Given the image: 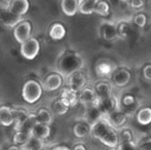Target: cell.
<instances>
[{
    "instance_id": "cell-1",
    "label": "cell",
    "mask_w": 151,
    "mask_h": 150,
    "mask_svg": "<svg viewBox=\"0 0 151 150\" xmlns=\"http://www.w3.org/2000/svg\"><path fill=\"white\" fill-rule=\"evenodd\" d=\"M91 135L108 148H117L119 143L118 130L104 117L91 126Z\"/></svg>"
},
{
    "instance_id": "cell-2",
    "label": "cell",
    "mask_w": 151,
    "mask_h": 150,
    "mask_svg": "<svg viewBox=\"0 0 151 150\" xmlns=\"http://www.w3.org/2000/svg\"><path fill=\"white\" fill-rule=\"evenodd\" d=\"M22 96L28 103L37 102L42 96V87L35 80H28L25 83L22 89Z\"/></svg>"
},
{
    "instance_id": "cell-3",
    "label": "cell",
    "mask_w": 151,
    "mask_h": 150,
    "mask_svg": "<svg viewBox=\"0 0 151 150\" xmlns=\"http://www.w3.org/2000/svg\"><path fill=\"white\" fill-rule=\"evenodd\" d=\"M110 80L112 86L119 88H123L128 86L131 82L132 73L125 67H117L111 74Z\"/></svg>"
},
{
    "instance_id": "cell-4",
    "label": "cell",
    "mask_w": 151,
    "mask_h": 150,
    "mask_svg": "<svg viewBox=\"0 0 151 150\" xmlns=\"http://www.w3.org/2000/svg\"><path fill=\"white\" fill-rule=\"evenodd\" d=\"M117 68V65L108 59H100L95 65L96 74L102 80H108Z\"/></svg>"
},
{
    "instance_id": "cell-5",
    "label": "cell",
    "mask_w": 151,
    "mask_h": 150,
    "mask_svg": "<svg viewBox=\"0 0 151 150\" xmlns=\"http://www.w3.org/2000/svg\"><path fill=\"white\" fill-rule=\"evenodd\" d=\"M64 64L65 65V71L66 72V76L68 77L73 72L79 71L83 67L84 60L80 54L71 53L65 57V58L64 59Z\"/></svg>"
},
{
    "instance_id": "cell-6",
    "label": "cell",
    "mask_w": 151,
    "mask_h": 150,
    "mask_svg": "<svg viewBox=\"0 0 151 150\" xmlns=\"http://www.w3.org/2000/svg\"><path fill=\"white\" fill-rule=\"evenodd\" d=\"M99 35L101 38L105 40L106 42H113L119 38L116 23L111 21L104 20L99 26L98 28Z\"/></svg>"
},
{
    "instance_id": "cell-7",
    "label": "cell",
    "mask_w": 151,
    "mask_h": 150,
    "mask_svg": "<svg viewBox=\"0 0 151 150\" xmlns=\"http://www.w3.org/2000/svg\"><path fill=\"white\" fill-rule=\"evenodd\" d=\"M40 50V44L39 42L35 38H28L27 41H25L23 43H21L20 46V53L21 55L28 60L34 59Z\"/></svg>"
},
{
    "instance_id": "cell-8",
    "label": "cell",
    "mask_w": 151,
    "mask_h": 150,
    "mask_svg": "<svg viewBox=\"0 0 151 150\" xmlns=\"http://www.w3.org/2000/svg\"><path fill=\"white\" fill-rule=\"evenodd\" d=\"M96 105L99 108L104 117L119 109V101L112 95L106 98L98 99Z\"/></svg>"
},
{
    "instance_id": "cell-9",
    "label": "cell",
    "mask_w": 151,
    "mask_h": 150,
    "mask_svg": "<svg viewBox=\"0 0 151 150\" xmlns=\"http://www.w3.org/2000/svg\"><path fill=\"white\" fill-rule=\"evenodd\" d=\"M88 79L81 70L76 71L68 76V88L79 93L87 86Z\"/></svg>"
},
{
    "instance_id": "cell-10",
    "label": "cell",
    "mask_w": 151,
    "mask_h": 150,
    "mask_svg": "<svg viewBox=\"0 0 151 150\" xmlns=\"http://www.w3.org/2000/svg\"><path fill=\"white\" fill-rule=\"evenodd\" d=\"M104 118L114 128L119 130V129L122 128L125 126V124L127 123L128 115H127L122 110L118 109V110L111 112L110 114L104 116Z\"/></svg>"
},
{
    "instance_id": "cell-11",
    "label": "cell",
    "mask_w": 151,
    "mask_h": 150,
    "mask_svg": "<svg viewBox=\"0 0 151 150\" xmlns=\"http://www.w3.org/2000/svg\"><path fill=\"white\" fill-rule=\"evenodd\" d=\"M78 96H79V103L84 105L85 107L96 104L98 100L97 95L94 88H90L87 86L79 92Z\"/></svg>"
},
{
    "instance_id": "cell-12",
    "label": "cell",
    "mask_w": 151,
    "mask_h": 150,
    "mask_svg": "<svg viewBox=\"0 0 151 150\" xmlns=\"http://www.w3.org/2000/svg\"><path fill=\"white\" fill-rule=\"evenodd\" d=\"M31 33V26L27 21L19 23L13 30V35L19 43H23L29 38Z\"/></svg>"
},
{
    "instance_id": "cell-13",
    "label": "cell",
    "mask_w": 151,
    "mask_h": 150,
    "mask_svg": "<svg viewBox=\"0 0 151 150\" xmlns=\"http://www.w3.org/2000/svg\"><path fill=\"white\" fill-rule=\"evenodd\" d=\"M94 89L98 99L106 98L112 95V84L107 80H100L94 85Z\"/></svg>"
},
{
    "instance_id": "cell-14",
    "label": "cell",
    "mask_w": 151,
    "mask_h": 150,
    "mask_svg": "<svg viewBox=\"0 0 151 150\" xmlns=\"http://www.w3.org/2000/svg\"><path fill=\"white\" fill-rule=\"evenodd\" d=\"M137 99L134 95L126 94L119 101V109L122 110L127 115L129 116L130 111H134L137 108Z\"/></svg>"
},
{
    "instance_id": "cell-15",
    "label": "cell",
    "mask_w": 151,
    "mask_h": 150,
    "mask_svg": "<svg viewBox=\"0 0 151 150\" xmlns=\"http://www.w3.org/2000/svg\"><path fill=\"white\" fill-rule=\"evenodd\" d=\"M29 3L27 0H12L8 11L13 15L20 17L27 13Z\"/></svg>"
},
{
    "instance_id": "cell-16",
    "label": "cell",
    "mask_w": 151,
    "mask_h": 150,
    "mask_svg": "<svg viewBox=\"0 0 151 150\" xmlns=\"http://www.w3.org/2000/svg\"><path fill=\"white\" fill-rule=\"evenodd\" d=\"M63 79L60 74H50L43 82V88L47 91H55L62 86Z\"/></svg>"
},
{
    "instance_id": "cell-17",
    "label": "cell",
    "mask_w": 151,
    "mask_h": 150,
    "mask_svg": "<svg viewBox=\"0 0 151 150\" xmlns=\"http://www.w3.org/2000/svg\"><path fill=\"white\" fill-rule=\"evenodd\" d=\"M102 118H104V115L96 104L86 107L85 118L84 119L86 121H88L91 126L94 123H96V121L100 120Z\"/></svg>"
},
{
    "instance_id": "cell-18",
    "label": "cell",
    "mask_w": 151,
    "mask_h": 150,
    "mask_svg": "<svg viewBox=\"0 0 151 150\" xmlns=\"http://www.w3.org/2000/svg\"><path fill=\"white\" fill-rule=\"evenodd\" d=\"M115 23H116L119 37L121 39H124V40L129 39L131 37L132 32H133L131 23L126 19H121Z\"/></svg>"
},
{
    "instance_id": "cell-19",
    "label": "cell",
    "mask_w": 151,
    "mask_h": 150,
    "mask_svg": "<svg viewBox=\"0 0 151 150\" xmlns=\"http://www.w3.org/2000/svg\"><path fill=\"white\" fill-rule=\"evenodd\" d=\"M80 1L81 0H61L63 12L68 17L74 16L79 11Z\"/></svg>"
},
{
    "instance_id": "cell-20",
    "label": "cell",
    "mask_w": 151,
    "mask_h": 150,
    "mask_svg": "<svg viewBox=\"0 0 151 150\" xmlns=\"http://www.w3.org/2000/svg\"><path fill=\"white\" fill-rule=\"evenodd\" d=\"M73 133L77 138H85L91 134V125L85 119L79 121L73 126Z\"/></svg>"
},
{
    "instance_id": "cell-21",
    "label": "cell",
    "mask_w": 151,
    "mask_h": 150,
    "mask_svg": "<svg viewBox=\"0 0 151 150\" xmlns=\"http://www.w3.org/2000/svg\"><path fill=\"white\" fill-rule=\"evenodd\" d=\"M78 94L79 93L73 91L70 88H65L61 92V97L60 98H62L65 102H66L71 108V107L76 106L77 103H79Z\"/></svg>"
},
{
    "instance_id": "cell-22",
    "label": "cell",
    "mask_w": 151,
    "mask_h": 150,
    "mask_svg": "<svg viewBox=\"0 0 151 150\" xmlns=\"http://www.w3.org/2000/svg\"><path fill=\"white\" fill-rule=\"evenodd\" d=\"M111 6L108 0H96L95 13L100 17H108L111 14Z\"/></svg>"
},
{
    "instance_id": "cell-23",
    "label": "cell",
    "mask_w": 151,
    "mask_h": 150,
    "mask_svg": "<svg viewBox=\"0 0 151 150\" xmlns=\"http://www.w3.org/2000/svg\"><path fill=\"white\" fill-rule=\"evenodd\" d=\"M31 134L42 140L47 139L50 134V128L48 125L37 123L32 129Z\"/></svg>"
},
{
    "instance_id": "cell-24",
    "label": "cell",
    "mask_w": 151,
    "mask_h": 150,
    "mask_svg": "<svg viewBox=\"0 0 151 150\" xmlns=\"http://www.w3.org/2000/svg\"><path fill=\"white\" fill-rule=\"evenodd\" d=\"M37 119H36V115L35 114H29L26 120L18 127H16V131H21V132H26L28 133H31L32 129L34 126L37 124ZM32 135V134H31Z\"/></svg>"
},
{
    "instance_id": "cell-25",
    "label": "cell",
    "mask_w": 151,
    "mask_h": 150,
    "mask_svg": "<svg viewBox=\"0 0 151 150\" xmlns=\"http://www.w3.org/2000/svg\"><path fill=\"white\" fill-rule=\"evenodd\" d=\"M0 123L4 126H10L14 123L12 111L9 107H0Z\"/></svg>"
},
{
    "instance_id": "cell-26",
    "label": "cell",
    "mask_w": 151,
    "mask_h": 150,
    "mask_svg": "<svg viewBox=\"0 0 151 150\" xmlns=\"http://www.w3.org/2000/svg\"><path fill=\"white\" fill-rule=\"evenodd\" d=\"M136 120L142 126H148L151 124V108L143 107L136 113Z\"/></svg>"
},
{
    "instance_id": "cell-27",
    "label": "cell",
    "mask_w": 151,
    "mask_h": 150,
    "mask_svg": "<svg viewBox=\"0 0 151 150\" xmlns=\"http://www.w3.org/2000/svg\"><path fill=\"white\" fill-rule=\"evenodd\" d=\"M21 147L23 150H42L44 147V143L42 139L32 135L25 144L21 145Z\"/></svg>"
},
{
    "instance_id": "cell-28",
    "label": "cell",
    "mask_w": 151,
    "mask_h": 150,
    "mask_svg": "<svg viewBox=\"0 0 151 150\" xmlns=\"http://www.w3.org/2000/svg\"><path fill=\"white\" fill-rule=\"evenodd\" d=\"M96 0H81L80 1L79 12L83 15H92L95 13Z\"/></svg>"
},
{
    "instance_id": "cell-29",
    "label": "cell",
    "mask_w": 151,
    "mask_h": 150,
    "mask_svg": "<svg viewBox=\"0 0 151 150\" xmlns=\"http://www.w3.org/2000/svg\"><path fill=\"white\" fill-rule=\"evenodd\" d=\"M65 34L66 29L61 23H55L50 30V36L53 40H62Z\"/></svg>"
},
{
    "instance_id": "cell-30",
    "label": "cell",
    "mask_w": 151,
    "mask_h": 150,
    "mask_svg": "<svg viewBox=\"0 0 151 150\" xmlns=\"http://www.w3.org/2000/svg\"><path fill=\"white\" fill-rule=\"evenodd\" d=\"M35 115H36V119H37L38 123L48 125V126H50L52 123V120H53L52 115L49 111H47L45 109L39 110L37 114H35Z\"/></svg>"
},
{
    "instance_id": "cell-31",
    "label": "cell",
    "mask_w": 151,
    "mask_h": 150,
    "mask_svg": "<svg viewBox=\"0 0 151 150\" xmlns=\"http://www.w3.org/2000/svg\"><path fill=\"white\" fill-rule=\"evenodd\" d=\"M69 108H70V106L68 105V103L66 102H65L62 98L56 101L52 105V111L57 115L65 114L68 111Z\"/></svg>"
},
{
    "instance_id": "cell-32",
    "label": "cell",
    "mask_w": 151,
    "mask_h": 150,
    "mask_svg": "<svg viewBox=\"0 0 151 150\" xmlns=\"http://www.w3.org/2000/svg\"><path fill=\"white\" fill-rule=\"evenodd\" d=\"M132 21H133V24H134L136 27L140 28H144L148 24V17L146 13L141 11H138L137 12L134 13L132 19Z\"/></svg>"
},
{
    "instance_id": "cell-33",
    "label": "cell",
    "mask_w": 151,
    "mask_h": 150,
    "mask_svg": "<svg viewBox=\"0 0 151 150\" xmlns=\"http://www.w3.org/2000/svg\"><path fill=\"white\" fill-rule=\"evenodd\" d=\"M12 115H13V119L14 123L16 124V127L19 126L27 118V113L22 110H12Z\"/></svg>"
},
{
    "instance_id": "cell-34",
    "label": "cell",
    "mask_w": 151,
    "mask_h": 150,
    "mask_svg": "<svg viewBox=\"0 0 151 150\" xmlns=\"http://www.w3.org/2000/svg\"><path fill=\"white\" fill-rule=\"evenodd\" d=\"M31 133H26V132H21V131H17V133L13 136V142L16 145H23L25 144L28 139L31 137Z\"/></svg>"
},
{
    "instance_id": "cell-35",
    "label": "cell",
    "mask_w": 151,
    "mask_h": 150,
    "mask_svg": "<svg viewBox=\"0 0 151 150\" xmlns=\"http://www.w3.org/2000/svg\"><path fill=\"white\" fill-rule=\"evenodd\" d=\"M118 133H119V142L133 141V134H132V131L130 129L122 127L118 130Z\"/></svg>"
},
{
    "instance_id": "cell-36",
    "label": "cell",
    "mask_w": 151,
    "mask_h": 150,
    "mask_svg": "<svg viewBox=\"0 0 151 150\" xmlns=\"http://www.w3.org/2000/svg\"><path fill=\"white\" fill-rule=\"evenodd\" d=\"M117 148L119 150H140L139 145L136 144L134 141L119 142Z\"/></svg>"
},
{
    "instance_id": "cell-37",
    "label": "cell",
    "mask_w": 151,
    "mask_h": 150,
    "mask_svg": "<svg viewBox=\"0 0 151 150\" xmlns=\"http://www.w3.org/2000/svg\"><path fill=\"white\" fill-rule=\"evenodd\" d=\"M129 5L132 9L141 11L146 5V0H129Z\"/></svg>"
},
{
    "instance_id": "cell-38",
    "label": "cell",
    "mask_w": 151,
    "mask_h": 150,
    "mask_svg": "<svg viewBox=\"0 0 151 150\" xmlns=\"http://www.w3.org/2000/svg\"><path fill=\"white\" fill-rule=\"evenodd\" d=\"M142 76L143 78L151 82V64H147L142 68Z\"/></svg>"
},
{
    "instance_id": "cell-39",
    "label": "cell",
    "mask_w": 151,
    "mask_h": 150,
    "mask_svg": "<svg viewBox=\"0 0 151 150\" xmlns=\"http://www.w3.org/2000/svg\"><path fill=\"white\" fill-rule=\"evenodd\" d=\"M73 150H88V149H87V148L85 147V145H83V144H78V145H76V146L73 148Z\"/></svg>"
},
{
    "instance_id": "cell-40",
    "label": "cell",
    "mask_w": 151,
    "mask_h": 150,
    "mask_svg": "<svg viewBox=\"0 0 151 150\" xmlns=\"http://www.w3.org/2000/svg\"><path fill=\"white\" fill-rule=\"evenodd\" d=\"M53 150H71L68 147L66 146H58V147H55Z\"/></svg>"
},
{
    "instance_id": "cell-41",
    "label": "cell",
    "mask_w": 151,
    "mask_h": 150,
    "mask_svg": "<svg viewBox=\"0 0 151 150\" xmlns=\"http://www.w3.org/2000/svg\"><path fill=\"white\" fill-rule=\"evenodd\" d=\"M8 150H23V149H22V147H21V146H20V147L12 146V147H11V148H10Z\"/></svg>"
},
{
    "instance_id": "cell-42",
    "label": "cell",
    "mask_w": 151,
    "mask_h": 150,
    "mask_svg": "<svg viewBox=\"0 0 151 150\" xmlns=\"http://www.w3.org/2000/svg\"><path fill=\"white\" fill-rule=\"evenodd\" d=\"M107 150H119L118 148H109V149Z\"/></svg>"
},
{
    "instance_id": "cell-43",
    "label": "cell",
    "mask_w": 151,
    "mask_h": 150,
    "mask_svg": "<svg viewBox=\"0 0 151 150\" xmlns=\"http://www.w3.org/2000/svg\"><path fill=\"white\" fill-rule=\"evenodd\" d=\"M4 1H5V2H7V3H10V2H11L12 0H4Z\"/></svg>"
},
{
    "instance_id": "cell-44",
    "label": "cell",
    "mask_w": 151,
    "mask_h": 150,
    "mask_svg": "<svg viewBox=\"0 0 151 150\" xmlns=\"http://www.w3.org/2000/svg\"><path fill=\"white\" fill-rule=\"evenodd\" d=\"M121 1H123V2H128L129 0H121Z\"/></svg>"
},
{
    "instance_id": "cell-45",
    "label": "cell",
    "mask_w": 151,
    "mask_h": 150,
    "mask_svg": "<svg viewBox=\"0 0 151 150\" xmlns=\"http://www.w3.org/2000/svg\"><path fill=\"white\" fill-rule=\"evenodd\" d=\"M0 125H1V123H0Z\"/></svg>"
}]
</instances>
